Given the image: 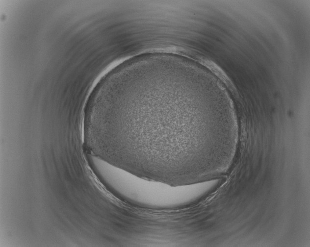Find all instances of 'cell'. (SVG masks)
<instances>
[{
	"label": "cell",
	"mask_w": 310,
	"mask_h": 247,
	"mask_svg": "<svg viewBox=\"0 0 310 247\" xmlns=\"http://www.w3.org/2000/svg\"><path fill=\"white\" fill-rule=\"evenodd\" d=\"M181 69L169 62L143 63L116 72L102 85L84 125L97 156L172 186L203 179L219 134L185 103L190 91L185 93L189 85Z\"/></svg>",
	"instance_id": "cell-1"
},
{
	"label": "cell",
	"mask_w": 310,
	"mask_h": 247,
	"mask_svg": "<svg viewBox=\"0 0 310 247\" xmlns=\"http://www.w3.org/2000/svg\"><path fill=\"white\" fill-rule=\"evenodd\" d=\"M100 178L122 199L135 205L154 209H170L189 206L211 193L219 179L180 186L139 177L107 164Z\"/></svg>",
	"instance_id": "cell-2"
}]
</instances>
